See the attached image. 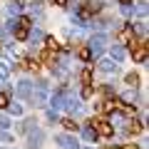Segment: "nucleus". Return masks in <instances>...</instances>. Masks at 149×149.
I'll return each mask as SVG.
<instances>
[{
  "label": "nucleus",
  "instance_id": "obj_2",
  "mask_svg": "<svg viewBox=\"0 0 149 149\" xmlns=\"http://www.w3.org/2000/svg\"><path fill=\"white\" fill-rule=\"evenodd\" d=\"M90 124H95V134H100V137H112V134H114V127H112L109 122H104V119L90 122Z\"/></svg>",
  "mask_w": 149,
  "mask_h": 149
},
{
  "label": "nucleus",
  "instance_id": "obj_1",
  "mask_svg": "<svg viewBox=\"0 0 149 149\" xmlns=\"http://www.w3.org/2000/svg\"><path fill=\"white\" fill-rule=\"evenodd\" d=\"M132 57L137 62H147V42H132Z\"/></svg>",
  "mask_w": 149,
  "mask_h": 149
},
{
  "label": "nucleus",
  "instance_id": "obj_21",
  "mask_svg": "<svg viewBox=\"0 0 149 149\" xmlns=\"http://www.w3.org/2000/svg\"><path fill=\"white\" fill-rule=\"evenodd\" d=\"M122 3H124V5H127V3H129V0H122Z\"/></svg>",
  "mask_w": 149,
  "mask_h": 149
},
{
  "label": "nucleus",
  "instance_id": "obj_10",
  "mask_svg": "<svg viewBox=\"0 0 149 149\" xmlns=\"http://www.w3.org/2000/svg\"><path fill=\"white\" fill-rule=\"evenodd\" d=\"M17 92H20V95H30V82H20Z\"/></svg>",
  "mask_w": 149,
  "mask_h": 149
},
{
  "label": "nucleus",
  "instance_id": "obj_5",
  "mask_svg": "<svg viewBox=\"0 0 149 149\" xmlns=\"http://www.w3.org/2000/svg\"><path fill=\"white\" fill-rule=\"evenodd\" d=\"M57 142L62 144L65 149H77V142H74L72 137H65V134H60V137H57Z\"/></svg>",
  "mask_w": 149,
  "mask_h": 149
},
{
  "label": "nucleus",
  "instance_id": "obj_19",
  "mask_svg": "<svg viewBox=\"0 0 149 149\" xmlns=\"http://www.w3.org/2000/svg\"><path fill=\"white\" fill-rule=\"evenodd\" d=\"M119 149H137L134 144H127V147H119Z\"/></svg>",
  "mask_w": 149,
  "mask_h": 149
},
{
  "label": "nucleus",
  "instance_id": "obj_11",
  "mask_svg": "<svg viewBox=\"0 0 149 149\" xmlns=\"http://www.w3.org/2000/svg\"><path fill=\"white\" fill-rule=\"evenodd\" d=\"M5 107H10V97H8V95H0V109H5Z\"/></svg>",
  "mask_w": 149,
  "mask_h": 149
},
{
  "label": "nucleus",
  "instance_id": "obj_14",
  "mask_svg": "<svg viewBox=\"0 0 149 149\" xmlns=\"http://www.w3.org/2000/svg\"><path fill=\"white\" fill-rule=\"evenodd\" d=\"M45 42H47V50H57V42H55V37H47V40H45Z\"/></svg>",
  "mask_w": 149,
  "mask_h": 149
},
{
  "label": "nucleus",
  "instance_id": "obj_9",
  "mask_svg": "<svg viewBox=\"0 0 149 149\" xmlns=\"http://www.w3.org/2000/svg\"><path fill=\"white\" fill-rule=\"evenodd\" d=\"M100 67L104 70V72H109V70H114V62H112V60H102V62H100Z\"/></svg>",
  "mask_w": 149,
  "mask_h": 149
},
{
  "label": "nucleus",
  "instance_id": "obj_7",
  "mask_svg": "<svg viewBox=\"0 0 149 149\" xmlns=\"http://www.w3.org/2000/svg\"><path fill=\"white\" fill-rule=\"evenodd\" d=\"M82 85H92V70H82Z\"/></svg>",
  "mask_w": 149,
  "mask_h": 149
},
{
  "label": "nucleus",
  "instance_id": "obj_15",
  "mask_svg": "<svg viewBox=\"0 0 149 149\" xmlns=\"http://www.w3.org/2000/svg\"><path fill=\"white\" fill-rule=\"evenodd\" d=\"M82 97H92V87L85 85V90H82Z\"/></svg>",
  "mask_w": 149,
  "mask_h": 149
},
{
  "label": "nucleus",
  "instance_id": "obj_17",
  "mask_svg": "<svg viewBox=\"0 0 149 149\" xmlns=\"http://www.w3.org/2000/svg\"><path fill=\"white\" fill-rule=\"evenodd\" d=\"M127 82H129V85H137V82H139V80H137V74H129Z\"/></svg>",
  "mask_w": 149,
  "mask_h": 149
},
{
  "label": "nucleus",
  "instance_id": "obj_6",
  "mask_svg": "<svg viewBox=\"0 0 149 149\" xmlns=\"http://www.w3.org/2000/svg\"><path fill=\"white\" fill-rule=\"evenodd\" d=\"M62 127H65V129H67V132H74V129L80 127V124L74 122V119H62Z\"/></svg>",
  "mask_w": 149,
  "mask_h": 149
},
{
  "label": "nucleus",
  "instance_id": "obj_12",
  "mask_svg": "<svg viewBox=\"0 0 149 149\" xmlns=\"http://www.w3.org/2000/svg\"><path fill=\"white\" fill-rule=\"evenodd\" d=\"M80 57H82V60H90V57H92V50H90V47H82V50H80Z\"/></svg>",
  "mask_w": 149,
  "mask_h": 149
},
{
  "label": "nucleus",
  "instance_id": "obj_13",
  "mask_svg": "<svg viewBox=\"0 0 149 149\" xmlns=\"http://www.w3.org/2000/svg\"><path fill=\"white\" fill-rule=\"evenodd\" d=\"M95 127H85V139H95Z\"/></svg>",
  "mask_w": 149,
  "mask_h": 149
},
{
  "label": "nucleus",
  "instance_id": "obj_4",
  "mask_svg": "<svg viewBox=\"0 0 149 149\" xmlns=\"http://www.w3.org/2000/svg\"><path fill=\"white\" fill-rule=\"evenodd\" d=\"M104 42H107V37H104V35H97V37H92V42H90V50H92V52H100Z\"/></svg>",
  "mask_w": 149,
  "mask_h": 149
},
{
  "label": "nucleus",
  "instance_id": "obj_16",
  "mask_svg": "<svg viewBox=\"0 0 149 149\" xmlns=\"http://www.w3.org/2000/svg\"><path fill=\"white\" fill-rule=\"evenodd\" d=\"M0 74H3V77L8 74V62H0Z\"/></svg>",
  "mask_w": 149,
  "mask_h": 149
},
{
  "label": "nucleus",
  "instance_id": "obj_18",
  "mask_svg": "<svg viewBox=\"0 0 149 149\" xmlns=\"http://www.w3.org/2000/svg\"><path fill=\"white\" fill-rule=\"evenodd\" d=\"M0 129H8V119H0Z\"/></svg>",
  "mask_w": 149,
  "mask_h": 149
},
{
  "label": "nucleus",
  "instance_id": "obj_8",
  "mask_svg": "<svg viewBox=\"0 0 149 149\" xmlns=\"http://www.w3.org/2000/svg\"><path fill=\"white\" fill-rule=\"evenodd\" d=\"M112 57H114V60H122V57H124V50L114 45V47H112Z\"/></svg>",
  "mask_w": 149,
  "mask_h": 149
},
{
  "label": "nucleus",
  "instance_id": "obj_20",
  "mask_svg": "<svg viewBox=\"0 0 149 149\" xmlns=\"http://www.w3.org/2000/svg\"><path fill=\"white\" fill-rule=\"evenodd\" d=\"M55 3H57V5H67V0H55Z\"/></svg>",
  "mask_w": 149,
  "mask_h": 149
},
{
  "label": "nucleus",
  "instance_id": "obj_3",
  "mask_svg": "<svg viewBox=\"0 0 149 149\" xmlns=\"http://www.w3.org/2000/svg\"><path fill=\"white\" fill-rule=\"evenodd\" d=\"M27 30H30V20L22 17V20H20V27L15 30V37H17V40H25V37H27Z\"/></svg>",
  "mask_w": 149,
  "mask_h": 149
}]
</instances>
